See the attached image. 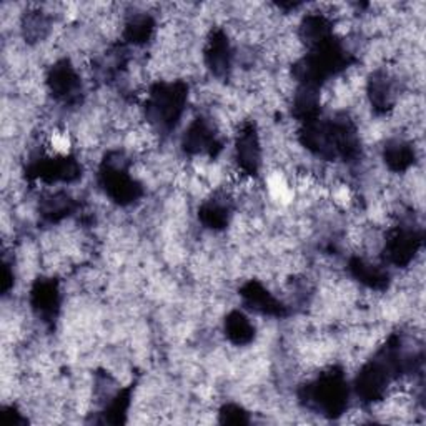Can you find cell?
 <instances>
[{
    "label": "cell",
    "mask_w": 426,
    "mask_h": 426,
    "mask_svg": "<svg viewBox=\"0 0 426 426\" xmlns=\"http://www.w3.org/2000/svg\"><path fill=\"white\" fill-rule=\"evenodd\" d=\"M255 323L241 311H232L225 318V336L235 346L250 345L255 340Z\"/></svg>",
    "instance_id": "6da1fadb"
},
{
    "label": "cell",
    "mask_w": 426,
    "mask_h": 426,
    "mask_svg": "<svg viewBox=\"0 0 426 426\" xmlns=\"http://www.w3.org/2000/svg\"><path fill=\"white\" fill-rule=\"evenodd\" d=\"M246 411L241 408L240 405H227L222 408L220 416L224 423H249V418H246Z\"/></svg>",
    "instance_id": "7a4b0ae2"
}]
</instances>
